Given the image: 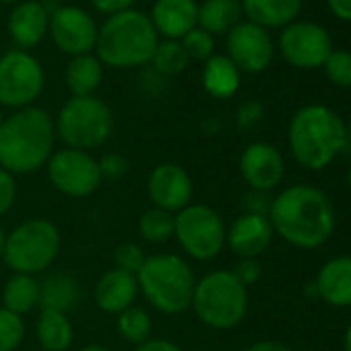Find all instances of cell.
Listing matches in <instances>:
<instances>
[{"label":"cell","mask_w":351,"mask_h":351,"mask_svg":"<svg viewBox=\"0 0 351 351\" xmlns=\"http://www.w3.org/2000/svg\"><path fill=\"white\" fill-rule=\"evenodd\" d=\"M269 221L273 232L298 248H318L335 230V211L326 195L308 184L285 189L273 199Z\"/></svg>","instance_id":"cell-1"},{"label":"cell","mask_w":351,"mask_h":351,"mask_svg":"<svg viewBox=\"0 0 351 351\" xmlns=\"http://www.w3.org/2000/svg\"><path fill=\"white\" fill-rule=\"evenodd\" d=\"M56 128L52 116L36 106L17 110L0 124V167L9 173H34L54 153Z\"/></svg>","instance_id":"cell-2"},{"label":"cell","mask_w":351,"mask_h":351,"mask_svg":"<svg viewBox=\"0 0 351 351\" xmlns=\"http://www.w3.org/2000/svg\"><path fill=\"white\" fill-rule=\"evenodd\" d=\"M157 44V32L151 19L141 11L128 9L108 17L97 32L95 52L101 64L134 69L151 62Z\"/></svg>","instance_id":"cell-3"},{"label":"cell","mask_w":351,"mask_h":351,"mask_svg":"<svg viewBox=\"0 0 351 351\" xmlns=\"http://www.w3.org/2000/svg\"><path fill=\"white\" fill-rule=\"evenodd\" d=\"M289 149L308 169L326 167L347 143L345 122L326 106H306L289 122Z\"/></svg>","instance_id":"cell-4"},{"label":"cell","mask_w":351,"mask_h":351,"mask_svg":"<svg viewBox=\"0 0 351 351\" xmlns=\"http://www.w3.org/2000/svg\"><path fill=\"white\" fill-rule=\"evenodd\" d=\"M138 291L161 314H182L193 304L197 277L178 254H151L136 273Z\"/></svg>","instance_id":"cell-5"},{"label":"cell","mask_w":351,"mask_h":351,"mask_svg":"<svg viewBox=\"0 0 351 351\" xmlns=\"http://www.w3.org/2000/svg\"><path fill=\"white\" fill-rule=\"evenodd\" d=\"M191 308L211 328H234L248 312V287L232 271H211L197 281Z\"/></svg>","instance_id":"cell-6"},{"label":"cell","mask_w":351,"mask_h":351,"mask_svg":"<svg viewBox=\"0 0 351 351\" xmlns=\"http://www.w3.org/2000/svg\"><path fill=\"white\" fill-rule=\"evenodd\" d=\"M58 138L69 149L91 151L108 143L114 132V114L106 101L95 95L71 97L54 120Z\"/></svg>","instance_id":"cell-7"},{"label":"cell","mask_w":351,"mask_h":351,"mask_svg":"<svg viewBox=\"0 0 351 351\" xmlns=\"http://www.w3.org/2000/svg\"><path fill=\"white\" fill-rule=\"evenodd\" d=\"M62 238L58 228L44 217L27 219L7 234L3 261L21 275L44 273L58 256Z\"/></svg>","instance_id":"cell-8"},{"label":"cell","mask_w":351,"mask_h":351,"mask_svg":"<svg viewBox=\"0 0 351 351\" xmlns=\"http://www.w3.org/2000/svg\"><path fill=\"white\" fill-rule=\"evenodd\" d=\"M223 217L209 205H189L173 215V238L195 261H213L226 246Z\"/></svg>","instance_id":"cell-9"},{"label":"cell","mask_w":351,"mask_h":351,"mask_svg":"<svg viewBox=\"0 0 351 351\" xmlns=\"http://www.w3.org/2000/svg\"><path fill=\"white\" fill-rule=\"evenodd\" d=\"M44 69L25 50L0 56V108H29L44 91Z\"/></svg>","instance_id":"cell-10"},{"label":"cell","mask_w":351,"mask_h":351,"mask_svg":"<svg viewBox=\"0 0 351 351\" xmlns=\"http://www.w3.org/2000/svg\"><path fill=\"white\" fill-rule=\"evenodd\" d=\"M50 184L64 197L85 199L93 195L101 184V171L97 159L79 149H60L54 151L46 163Z\"/></svg>","instance_id":"cell-11"},{"label":"cell","mask_w":351,"mask_h":351,"mask_svg":"<svg viewBox=\"0 0 351 351\" xmlns=\"http://www.w3.org/2000/svg\"><path fill=\"white\" fill-rule=\"evenodd\" d=\"M279 50L283 58L295 69H318L332 52L330 36L324 27L310 21L289 23L281 38Z\"/></svg>","instance_id":"cell-12"},{"label":"cell","mask_w":351,"mask_h":351,"mask_svg":"<svg viewBox=\"0 0 351 351\" xmlns=\"http://www.w3.org/2000/svg\"><path fill=\"white\" fill-rule=\"evenodd\" d=\"M193 178L191 173L173 161L157 163L147 178V197L155 209L176 215L193 201Z\"/></svg>","instance_id":"cell-13"},{"label":"cell","mask_w":351,"mask_h":351,"mask_svg":"<svg viewBox=\"0 0 351 351\" xmlns=\"http://www.w3.org/2000/svg\"><path fill=\"white\" fill-rule=\"evenodd\" d=\"M48 32L52 34L56 48L75 58L89 54L95 48L99 27L81 7H58L50 13Z\"/></svg>","instance_id":"cell-14"},{"label":"cell","mask_w":351,"mask_h":351,"mask_svg":"<svg viewBox=\"0 0 351 351\" xmlns=\"http://www.w3.org/2000/svg\"><path fill=\"white\" fill-rule=\"evenodd\" d=\"M228 58L240 73H263L273 60V40L267 29L246 21L228 34Z\"/></svg>","instance_id":"cell-15"},{"label":"cell","mask_w":351,"mask_h":351,"mask_svg":"<svg viewBox=\"0 0 351 351\" xmlns=\"http://www.w3.org/2000/svg\"><path fill=\"white\" fill-rule=\"evenodd\" d=\"M240 171L252 191L269 193L281 182L285 163L277 147L269 143H252L242 151Z\"/></svg>","instance_id":"cell-16"},{"label":"cell","mask_w":351,"mask_h":351,"mask_svg":"<svg viewBox=\"0 0 351 351\" xmlns=\"http://www.w3.org/2000/svg\"><path fill=\"white\" fill-rule=\"evenodd\" d=\"M273 234L275 232L269 217L244 213L230 226L226 234V244L242 258H256L269 248Z\"/></svg>","instance_id":"cell-17"},{"label":"cell","mask_w":351,"mask_h":351,"mask_svg":"<svg viewBox=\"0 0 351 351\" xmlns=\"http://www.w3.org/2000/svg\"><path fill=\"white\" fill-rule=\"evenodd\" d=\"M197 0H155L149 19L157 34L178 42L197 27Z\"/></svg>","instance_id":"cell-18"},{"label":"cell","mask_w":351,"mask_h":351,"mask_svg":"<svg viewBox=\"0 0 351 351\" xmlns=\"http://www.w3.org/2000/svg\"><path fill=\"white\" fill-rule=\"evenodd\" d=\"M136 295H138L136 275L120 271L116 267L99 277L93 291V300L97 308L106 314H116V316L126 308L134 306Z\"/></svg>","instance_id":"cell-19"},{"label":"cell","mask_w":351,"mask_h":351,"mask_svg":"<svg viewBox=\"0 0 351 351\" xmlns=\"http://www.w3.org/2000/svg\"><path fill=\"white\" fill-rule=\"evenodd\" d=\"M50 27V11L38 0L19 3L9 17V34L21 50L36 48Z\"/></svg>","instance_id":"cell-20"},{"label":"cell","mask_w":351,"mask_h":351,"mask_svg":"<svg viewBox=\"0 0 351 351\" xmlns=\"http://www.w3.org/2000/svg\"><path fill=\"white\" fill-rule=\"evenodd\" d=\"M318 298L330 306H351V256H337L322 265L316 275Z\"/></svg>","instance_id":"cell-21"},{"label":"cell","mask_w":351,"mask_h":351,"mask_svg":"<svg viewBox=\"0 0 351 351\" xmlns=\"http://www.w3.org/2000/svg\"><path fill=\"white\" fill-rule=\"evenodd\" d=\"M302 9V0H242V13L250 23L267 27H287Z\"/></svg>","instance_id":"cell-22"},{"label":"cell","mask_w":351,"mask_h":351,"mask_svg":"<svg viewBox=\"0 0 351 351\" xmlns=\"http://www.w3.org/2000/svg\"><path fill=\"white\" fill-rule=\"evenodd\" d=\"M203 87L211 97L228 99L240 89V71L238 66L221 54H213L205 60L203 69Z\"/></svg>","instance_id":"cell-23"},{"label":"cell","mask_w":351,"mask_h":351,"mask_svg":"<svg viewBox=\"0 0 351 351\" xmlns=\"http://www.w3.org/2000/svg\"><path fill=\"white\" fill-rule=\"evenodd\" d=\"M79 302V283L73 275L56 271L40 281V306L42 310L69 312Z\"/></svg>","instance_id":"cell-24"},{"label":"cell","mask_w":351,"mask_h":351,"mask_svg":"<svg viewBox=\"0 0 351 351\" xmlns=\"http://www.w3.org/2000/svg\"><path fill=\"white\" fill-rule=\"evenodd\" d=\"M104 79V64L97 60V56L83 54L75 56L64 71V83L73 97H87L97 91Z\"/></svg>","instance_id":"cell-25"},{"label":"cell","mask_w":351,"mask_h":351,"mask_svg":"<svg viewBox=\"0 0 351 351\" xmlns=\"http://www.w3.org/2000/svg\"><path fill=\"white\" fill-rule=\"evenodd\" d=\"M242 17V5L236 0H205L199 7L197 27L211 36L230 34Z\"/></svg>","instance_id":"cell-26"},{"label":"cell","mask_w":351,"mask_h":351,"mask_svg":"<svg viewBox=\"0 0 351 351\" xmlns=\"http://www.w3.org/2000/svg\"><path fill=\"white\" fill-rule=\"evenodd\" d=\"M36 335L44 351H66L75 339L71 318L56 310H42L36 324Z\"/></svg>","instance_id":"cell-27"},{"label":"cell","mask_w":351,"mask_h":351,"mask_svg":"<svg viewBox=\"0 0 351 351\" xmlns=\"http://www.w3.org/2000/svg\"><path fill=\"white\" fill-rule=\"evenodd\" d=\"M36 306H40V281L34 275L15 273L3 287V308L23 316Z\"/></svg>","instance_id":"cell-28"},{"label":"cell","mask_w":351,"mask_h":351,"mask_svg":"<svg viewBox=\"0 0 351 351\" xmlns=\"http://www.w3.org/2000/svg\"><path fill=\"white\" fill-rule=\"evenodd\" d=\"M189 62H191V58H189L186 50L182 48L180 42H176V40H165V42L157 44L153 58H151L153 71L161 77L180 75L189 66Z\"/></svg>","instance_id":"cell-29"},{"label":"cell","mask_w":351,"mask_h":351,"mask_svg":"<svg viewBox=\"0 0 351 351\" xmlns=\"http://www.w3.org/2000/svg\"><path fill=\"white\" fill-rule=\"evenodd\" d=\"M116 328L120 332V337L132 345H141L147 339H151V316L145 308L141 306H130L124 312L118 314L116 318Z\"/></svg>","instance_id":"cell-30"},{"label":"cell","mask_w":351,"mask_h":351,"mask_svg":"<svg viewBox=\"0 0 351 351\" xmlns=\"http://www.w3.org/2000/svg\"><path fill=\"white\" fill-rule=\"evenodd\" d=\"M138 234L149 244H165L173 238V215L161 209H147L138 217Z\"/></svg>","instance_id":"cell-31"},{"label":"cell","mask_w":351,"mask_h":351,"mask_svg":"<svg viewBox=\"0 0 351 351\" xmlns=\"http://www.w3.org/2000/svg\"><path fill=\"white\" fill-rule=\"evenodd\" d=\"M25 339L23 316L0 308V351H15Z\"/></svg>","instance_id":"cell-32"},{"label":"cell","mask_w":351,"mask_h":351,"mask_svg":"<svg viewBox=\"0 0 351 351\" xmlns=\"http://www.w3.org/2000/svg\"><path fill=\"white\" fill-rule=\"evenodd\" d=\"M182 48L186 50L191 60H209L213 56L215 44H213V36L203 32L201 27L191 29L184 38H182Z\"/></svg>","instance_id":"cell-33"},{"label":"cell","mask_w":351,"mask_h":351,"mask_svg":"<svg viewBox=\"0 0 351 351\" xmlns=\"http://www.w3.org/2000/svg\"><path fill=\"white\" fill-rule=\"evenodd\" d=\"M322 66L330 83H335L337 87H351V52H330Z\"/></svg>","instance_id":"cell-34"},{"label":"cell","mask_w":351,"mask_h":351,"mask_svg":"<svg viewBox=\"0 0 351 351\" xmlns=\"http://www.w3.org/2000/svg\"><path fill=\"white\" fill-rule=\"evenodd\" d=\"M145 258L147 256H145L143 248L138 244H134V242H124V244L116 246V250H114V265H116V269L132 273V275L138 273V269L143 267Z\"/></svg>","instance_id":"cell-35"},{"label":"cell","mask_w":351,"mask_h":351,"mask_svg":"<svg viewBox=\"0 0 351 351\" xmlns=\"http://www.w3.org/2000/svg\"><path fill=\"white\" fill-rule=\"evenodd\" d=\"M101 180H120L128 173V159L122 153H106L97 159Z\"/></svg>","instance_id":"cell-36"},{"label":"cell","mask_w":351,"mask_h":351,"mask_svg":"<svg viewBox=\"0 0 351 351\" xmlns=\"http://www.w3.org/2000/svg\"><path fill=\"white\" fill-rule=\"evenodd\" d=\"M17 199V182L15 176L0 167V217L11 211Z\"/></svg>","instance_id":"cell-37"},{"label":"cell","mask_w":351,"mask_h":351,"mask_svg":"<svg viewBox=\"0 0 351 351\" xmlns=\"http://www.w3.org/2000/svg\"><path fill=\"white\" fill-rule=\"evenodd\" d=\"M263 112H265V110H263V104H258V101H246V104H242V106L238 108V116H236L238 126H240L242 130L254 128V126L261 122Z\"/></svg>","instance_id":"cell-38"},{"label":"cell","mask_w":351,"mask_h":351,"mask_svg":"<svg viewBox=\"0 0 351 351\" xmlns=\"http://www.w3.org/2000/svg\"><path fill=\"white\" fill-rule=\"evenodd\" d=\"M271 205H273V199L269 197V193H263V191H250L244 197V209L246 213H252V215L269 217Z\"/></svg>","instance_id":"cell-39"},{"label":"cell","mask_w":351,"mask_h":351,"mask_svg":"<svg viewBox=\"0 0 351 351\" xmlns=\"http://www.w3.org/2000/svg\"><path fill=\"white\" fill-rule=\"evenodd\" d=\"M236 277H238V281L242 283V285H252V283H256L258 279H261V273H263V269H261V265L254 261V258H242L240 263H238V267L232 271Z\"/></svg>","instance_id":"cell-40"},{"label":"cell","mask_w":351,"mask_h":351,"mask_svg":"<svg viewBox=\"0 0 351 351\" xmlns=\"http://www.w3.org/2000/svg\"><path fill=\"white\" fill-rule=\"evenodd\" d=\"M89 3L106 15H116V13L132 9V5L136 3V0H89Z\"/></svg>","instance_id":"cell-41"},{"label":"cell","mask_w":351,"mask_h":351,"mask_svg":"<svg viewBox=\"0 0 351 351\" xmlns=\"http://www.w3.org/2000/svg\"><path fill=\"white\" fill-rule=\"evenodd\" d=\"M134 351H184L178 343H173L169 339H161V337H151L145 343L136 345Z\"/></svg>","instance_id":"cell-42"},{"label":"cell","mask_w":351,"mask_h":351,"mask_svg":"<svg viewBox=\"0 0 351 351\" xmlns=\"http://www.w3.org/2000/svg\"><path fill=\"white\" fill-rule=\"evenodd\" d=\"M332 15L341 21H351V0H326Z\"/></svg>","instance_id":"cell-43"},{"label":"cell","mask_w":351,"mask_h":351,"mask_svg":"<svg viewBox=\"0 0 351 351\" xmlns=\"http://www.w3.org/2000/svg\"><path fill=\"white\" fill-rule=\"evenodd\" d=\"M244 351H291V349L279 341H256V343L248 345Z\"/></svg>","instance_id":"cell-44"},{"label":"cell","mask_w":351,"mask_h":351,"mask_svg":"<svg viewBox=\"0 0 351 351\" xmlns=\"http://www.w3.org/2000/svg\"><path fill=\"white\" fill-rule=\"evenodd\" d=\"M81 351H112V349H108L106 345H99V343H91V345H85Z\"/></svg>","instance_id":"cell-45"},{"label":"cell","mask_w":351,"mask_h":351,"mask_svg":"<svg viewBox=\"0 0 351 351\" xmlns=\"http://www.w3.org/2000/svg\"><path fill=\"white\" fill-rule=\"evenodd\" d=\"M5 242H7V234H5V228L0 226V258L5 254Z\"/></svg>","instance_id":"cell-46"},{"label":"cell","mask_w":351,"mask_h":351,"mask_svg":"<svg viewBox=\"0 0 351 351\" xmlns=\"http://www.w3.org/2000/svg\"><path fill=\"white\" fill-rule=\"evenodd\" d=\"M345 351H351V324L347 326V332H345Z\"/></svg>","instance_id":"cell-47"},{"label":"cell","mask_w":351,"mask_h":351,"mask_svg":"<svg viewBox=\"0 0 351 351\" xmlns=\"http://www.w3.org/2000/svg\"><path fill=\"white\" fill-rule=\"evenodd\" d=\"M345 130H347V141L351 143V122H349V124L345 126Z\"/></svg>","instance_id":"cell-48"},{"label":"cell","mask_w":351,"mask_h":351,"mask_svg":"<svg viewBox=\"0 0 351 351\" xmlns=\"http://www.w3.org/2000/svg\"><path fill=\"white\" fill-rule=\"evenodd\" d=\"M347 184H349V189H351V167H349V171H347Z\"/></svg>","instance_id":"cell-49"},{"label":"cell","mask_w":351,"mask_h":351,"mask_svg":"<svg viewBox=\"0 0 351 351\" xmlns=\"http://www.w3.org/2000/svg\"><path fill=\"white\" fill-rule=\"evenodd\" d=\"M0 3H7V5H13V3H19V0H0Z\"/></svg>","instance_id":"cell-50"},{"label":"cell","mask_w":351,"mask_h":351,"mask_svg":"<svg viewBox=\"0 0 351 351\" xmlns=\"http://www.w3.org/2000/svg\"><path fill=\"white\" fill-rule=\"evenodd\" d=\"M5 118H7V116L3 114V108H0V124H3V120H5Z\"/></svg>","instance_id":"cell-51"},{"label":"cell","mask_w":351,"mask_h":351,"mask_svg":"<svg viewBox=\"0 0 351 351\" xmlns=\"http://www.w3.org/2000/svg\"><path fill=\"white\" fill-rule=\"evenodd\" d=\"M236 3H240V5H242V0H236Z\"/></svg>","instance_id":"cell-52"}]
</instances>
